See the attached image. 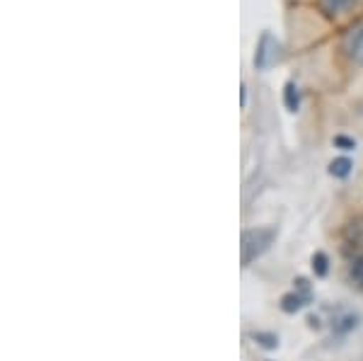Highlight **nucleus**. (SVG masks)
I'll return each instance as SVG.
<instances>
[{
	"mask_svg": "<svg viewBox=\"0 0 363 361\" xmlns=\"http://www.w3.org/2000/svg\"><path fill=\"white\" fill-rule=\"evenodd\" d=\"M277 238L274 228H252L242 233V265L247 267L252 260H257L259 255H264L269 245Z\"/></svg>",
	"mask_w": 363,
	"mask_h": 361,
	"instance_id": "f257e3e1",
	"label": "nucleus"
},
{
	"mask_svg": "<svg viewBox=\"0 0 363 361\" xmlns=\"http://www.w3.org/2000/svg\"><path fill=\"white\" fill-rule=\"evenodd\" d=\"M274 44V39H272V34L264 32L262 34V39H259V46H257V54H255V66L257 68H267L269 66V46Z\"/></svg>",
	"mask_w": 363,
	"mask_h": 361,
	"instance_id": "f03ea898",
	"label": "nucleus"
},
{
	"mask_svg": "<svg viewBox=\"0 0 363 361\" xmlns=\"http://www.w3.org/2000/svg\"><path fill=\"white\" fill-rule=\"evenodd\" d=\"M344 46H347L349 56H361L363 54V27L351 29L347 42H344Z\"/></svg>",
	"mask_w": 363,
	"mask_h": 361,
	"instance_id": "7ed1b4c3",
	"label": "nucleus"
},
{
	"mask_svg": "<svg viewBox=\"0 0 363 361\" xmlns=\"http://www.w3.org/2000/svg\"><path fill=\"white\" fill-rule=\"evenodd\" d=\"M284 104L289 112H298L301 107V95H298V87L296 83H286L284 85Z\"/></svg>",
	"mask_w": 363,
	"mask_h": 361,
	"instance_id": "20e7f679",
	"label": "nucleus"
},
{
	"mask_svg": "<svg viewBox=\"0 0 363 361\" xmlns=\"http://www.w3.org/2000/svg\"><path fill=\"white\" fill-rule=\"evenodd\" d=\"M354 3H356V0H320L322 10H325L327 15H339V13H344V10H349Z\"/></svg>",
	"mask_w": 363,
	"mask_h": 361,
	"instance_id": "39448f33",
	"label": "nucleus"
},
{
	"mask_svg": "<svg viewBox=\"0 0 363 361\" xmlns=\"http://www.w3.org/2000/svg\"><path fill=\"white\" fill-rule=\"evenodd\" d=\"M303 306H306V301L298 294H286L284 299H281V311L284 313H298Z\"/></svg>",
	"mask_w": 363,
	"mask_h": 361,
	"instance_id": "423d86ee",
	"label": "nucleus"
},
{
	"mask_svg": "<svg viewBox=\"0 0 363 361\" xmlns=\"http://www.w3.org/2000/svg\"><path fill=\"white\" fill-rule=\"evenodd\" d=\"M351 167H354V162H351L349 158H337V160H332V165H330V174H335V177H349V172H351Z\"/></svg>",
	"mask_w": 363,
	"mask_h": 361,
	"instance_id": "0eeeda50",
	"label": "nucleus"
},
{
	"mask_svg": "<svg viewBox=\"0 0 363 361\" xmlns=\"http://www.w3.org/2000/svg\"><path fill=\"white\" fill-rule=\"evenodd\" d=\"M252 340H257L264 349H277L279 337L277 335H264V333H252Z\"/></svg>",
	"mask_w": 363,
	"mask_h": 361,
	"instance_id": "6e6552de",
	"label": "nucleus"
},
{
	"mask_svg": "<svg viewBox=\"0 0 363 361\" xmlns=\"http://www.w3.org/2000/svg\"><path fill=\"white\" fill-rule=\"evenodd\" d=\"M327 265H330V262H327V255L325 252H315L313 255V270H315V274H318V277H325L327 274Z\"/></svg>",
	"mask_w": 363,
	"mask_h": 361,
	"instance_id": "1a4fd4ad",
	"label": "nucleus"
},
{
	"mask_svg": "<svg viewBox=\"0 0 363 361\" xmlns=\"http://www.w3.org/2000/svg\"><path fill=\"white\" fill-rule=\"evenodd\" d=\"M351 279L363 287V257L354 260V265H351Z\"/></svg>",
	"mask_w": 363,
	"mask_h": 361,
	"instance_id": "9d476101",
	"label": "nucleus"
},
{
	"mask_svg": "<svg viewBox=\"0 0 363 361\" xmlns=\"http://www.w3.org/2000/svg\"><path fill=\"white\" fill-rule=\"evenodd\" d=\"M335 145H337V148H342V150H354L356 141H354V138H349V136H337Z\"/></svg>",
	"mask_w": 363,
	"mask_h": 361,
	"instance_id": "9b49d317",
	"label": "nucleus"
}]
</instances>
